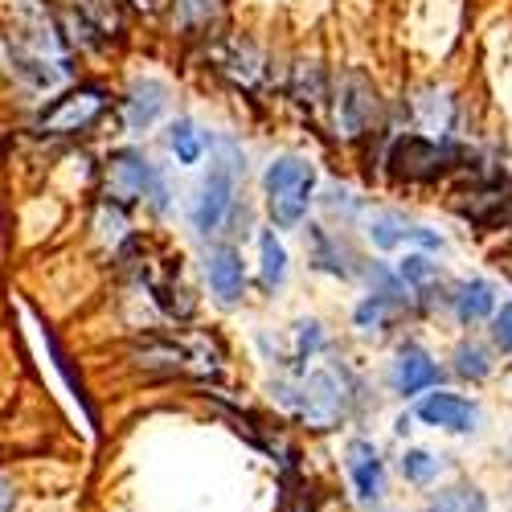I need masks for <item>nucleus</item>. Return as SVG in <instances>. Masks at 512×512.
<instances>
[{
  "label": "nucleus",
  "mask_w": 512,
  "mask_h": 512,
  "mask_svg": "<svg viewBox=\"0 0 512 512\" xmlns=\"http://www.w3.org/2000/svg\"><path fill=\"white\" fill-rule=\"evenodd\" d=\"M271 398L300 426H308L316 435H328L349 418L353 402L361 398V386L349 369H316V373H304L300 381L271 386Z\"/></svg>",
  "instance_id": "f257e3e1"
},
{
  "label": "nucleus",
  "mask_w": 512,
  "mask_h": 512,
  "mask_svg": "<svg viewBox=\"0 0 512 512\" xmlns=\"http://www.w3.org/2000/svg\"><path fill=\"white\" fill-rule=\"evenodd\" d=\"M213 160H209V173L201 177L197 193H193V205H189V222L197 234H218L234 209V193H238V181L246 177V156L238 152L234 140H213Z\"/></svg>",
  "instance_id": "f03ea898"
},
{
  "label": "nucleus",
  "mask_w": 512,
  "mask_h": 512,
  "mask_svg": "<svg viewBox=\"0 0 512 512\" xmlns=\"http://www.w3.org/2000/svg\"><path fill=\"white\" fill-rule=\"evenodd\" d=\"M132 365L144 369V373H156V377H177V373H189V377H213L222 369V349L213 345L205 336H144L132 345Z\"/></svg>",
  "instance_id": "7ed1b4c3"
},
{
  "label": "nucleus",
  "mask_w": 512,
  "mask_h": 512,
  "mask_svg": "<svg viewBox=\"0 0 512 512\" xmlns=\"http://www.w3.org/2000/svg\"><path fill=\"white\" fill-rule=\"evenodd\" d=\"M463 160H467V152L455 148L451 140L418 136V132L398 136V140L390 144V156H386L390 177H394L398 185H435V181H443L447 173H455V168H467Z\"/></svg>",
  "instance_id": "20e7f679"
},
{
  "label": "nucleus",
  "mask_w": 512,
  "mask_h": 512,
  "mask_svg": "<svg viewBox=\"0 0 512 512\" xmlns=\"http://www.w3.org/2000/svg\"><path fill=\"white\" fill-rule=\"evenodd\" d=\"M103 177H107V201H115V205H132V201H144V197L152 201V209L168 205V185L160 177V168L136 148L111 152Z\"/></svg>",
  "instance_id": "39448f33"
},
{
  "label": "nucleus",
  "mask_w": 512,
  "mask_h": 512,
  "mask_svg": "<svg viewBox=\"0 0 512 512\" xmlns=\"http://www.w3.org/2000/svg\"><path fill=\"white\" fill-rule=\"evenodd\" d=\"M381 95L365 70H345L336 82V132L345 140H365L381 127Z\"/></svg>",
  "instance_id": "423d86ee"
},
{
  "label": "nucleus",
  "mask_w": 512,
  "mask_h": 512,
  "mask_svg": "<svg viewBox=\"0 0 512 512\" xmlns=\"http://www.w3.org/2000/svg\"><path fill=\"white\" fill-rule=\"evenodd\" d=\"M107 111V91L103 87H74L62 99H54L37 115V127L50 136H78Z\"/></svg>",
  "instance_id": "0eeeda50"
},
{
  "label": "nucleus",
  "mask_w": 512,
  "mask_h": 512,
  "mask_svg": "<svg viewBox=\"0 0 512 512\" xmlns=\"http://www.w3.org/2000/svg\"><path fill=\"white\" fill-rule=\"evenodd\" d=\"M414 418L435 426V431H447V435H476L480 431V406L463 394H451V390H426L414 406Z\"/></svg>",
  "instance_id": "6e6552de"
},
{
  "label": "nucleus",
  "mask_w": 512,
  "mask_h": 512,
  "mask_svg": "<svg viewBox=\"0 0 512 512\" xmlns=\"http://www.w3.org/2000/svg\"><path fill=\"white\" fill-rule=\"evenodd\" d=\"M439 381H443L439 361L426 353L418 340H406V345H398L394 365H390V386H394V394H402V398H422L426 390H439Z\"/></svg>",
  "instance_id": "1a4fd4ad"
},
{
  "label": "nucleus",
  "mask_w": 512,
  "mask_h": 512,
  "mask_svg": "<svg viewBox=\"0 0 512 512\" xmlns=\"http://www.w3.org/2000/svg\"><path fill=\"white\" fill-rule=\"evenodd\" d=\"M455 213L472 226H496L512 213V185L504 177H484L472 189L455 193Z\"/></svg>",
  "instance_id": "9d476101"
},
{
  "label": "nucleus",
  "mask_w": 512,
  "mask_h": 512,
  "mask_svg": "<svg viewBox=\"0 0 512 512\" xmlns=\"http://www.w3.org/2000/svg\"><path fill=\"white\" fill-rule=\"evenodd\" d=\"M410 119L418 132H431L439 140H447L459 123V99L451 87H439V82H426V87L410 91Z\"/></svg>",
  "instance_id": "9b49d317"
},
{
  "label": "nucleus",
  "mask_w": 512,
  "mask_h": 512,
  "mask_svg": "<svg viewBox=\"0 0 512 512\" xmlns=\"http://www.w3.org/2000/svg\"><path fill=\"white\" fill-rule=\"evenodd\" d=\"M345 472H349L361 504H381V496H386V459H381L377 443L353 439L345 447Z\"/></svg>",
  "instance_id": "f8f14e48"
},
{
  "label": "nucleus",
  "mask_w": 512,
  "mask_h": 512,
  "mask_svg": "<svg viewBox=\"0 0 512 512\" xmlns=\"http://www.w3.org/2000/svg\"><path fill=\"white\" fill-rule=\"evenodd\" d=\"M205 279H209V291L213 300L222 308H234L246 291V267H242V254L234 246H213L205 254Z\"/></svg>",
  "instance_id": "ddd939ff"
},
{
  "label": "nucleus",
  "mask_w": 512,
  "mask_h": 512,
  "mask_svg": "<svg viewBox=\"0 0 512 512\" xmlns=\"http://www.w3.org/2000/svg\"><path fill=\"white\" fill-rule=\"evenodd\" d=\"M308 246H312V267L324 271V275H336V279H357L361 275V259H357V250L324 230V226H308Z\"/></svg>",
  "instance_id": "4468645a"
},
{
  "label": "nucleus",
  "mask_w": 512,
  "mask_h": 512,
  "mask_svg": "<svg viewBox=\"0 0 512 512\" xmlns=\"http://www.w3.org/2000/svg\"><path fill=\"white\" fill-rule=\"evenodd\" d=\"M164 111H168V87L160 78H136L132 91L123 95V127L127 132H148Z\"/></svg>",
  "instance_id": "2eb2a0df"
},
{
  "label": "nucleus",
  "mask_w": 512,
  "mask_h": 512,
  "mask_svg": "<svg viewBox=\"0 0 512 512\" xmlns=\"http://www.w3.org/2000/svg\"><path fill=\"white\" fill-rule=\"evenodd\" d=\"M369 238H373V246H381V250H398V246H406V242L443 250V238H439L435 230L406 222L402 213H394V209H377V213H373V218H369Z\"/></svg>",
  "instance_id": "dca6fc26"
},
{
  "label": "nucleus",
  "mask_w": 512,
  "mask_h": 512,
  "mask_svg": "<svg viewBox=\"0 0 512 512\" xmlns=\"http://www.w3.org/2000/svg\"><path fill=\"white\" fill-rule=\"evenodd\" d=\"M447 304L455 308L459 324L472 328V324L492 320V312H496V291H492L488 279H467V283H459V287L447 295Z\"/></svg>",
  "instance_id": "f3484780"
},
{
  "label": "nucleus",
  "mask_w": 512,
  "mask_h": 512,
  "mask_svg": "<svg viewBox=\"0 0 512 512\" xmlns=\"http://www.w3.org/2000/svg\"><path fill=\"white\" fill-rule=\"evenodd\" d=\"M316 181V168H312V160H304V156H275L271 164H267V173H263V193L267 197H275V193H287V189H300V185H312Z\"/></svg>",
  "instance_id": "a211bd4d"
},
{
  "label": "nucleus",
  "mask_w": 512,
  "mask_h": 512,
  "mask_svg": "<svg viewBox=\"0 0 512 512\" xmlns=\"http://www.w3.org/2000/svg\"><path fill=\"white\" fill-rule=\"evenodd\" d=\"M398 275L422 304H435V295H443V271H439V263L426 259V254H406L398 263Z\"/></svg>",
  "instance_id": "6ab92c4d"
},
{
  "label": "nucleus",
  "mask_w": 512,
  "mask_h": 512,
  "mask_svg": "<svg viewBox=\"0 0 512 512\" xmlns=\"http://www.w3.org/2000/svg\"><path fill=\"white\" fill-rule=\"evenodd\" d=\"M312 193H316V181H312V185H300V189H287V193H275V197H267L271 222H275L279 230H295V226H300V222L308 218V205L316 201Z\"/></svg>",
  "instance_id": "aec40b11"
},
{
  "label": "nucleus",
  "mask_w": 512,
  "mask_h": 512,
  "mask_svg": "<svg viewBox=\"0 0 512 512\" xmlns=\"http://www.w3.org/2000/svg\"><path fill=\"white\" fill-rule=\"evenodd\" d=\"M398 472L406 484L414 488H431L439 476H443V455L426 451V447H406V455L398 459Z\"/></svg>",
  "instance_id": "412c9836"
},
{
  "label": "nucleus",
  "mask_w": 512,
  "mask_h": 512,
  "mask_svg": "<svg viewBox=\"0 0 512 512\" xmlns=\"http://www.w3.org/2000/svg\"><path fill=\"white\" fill-rule=\"evenodd\" d=\"M218 62H222L226 74H234V78L242 82V87H254V82L263 78V54L254 50L250 41H230L226 54H222Z\"/></svg>",
  "instance_id": "4be33fe9"
},
{
  "label": "nucleus",
  "mask_w": 512,
  "mask_h": 512,
  "mask_svg": "<svg viewBox=\"0 0 512 512\" xmlns=\"http://www.w3.org/2000/svg\"><path fill=\"white\" fill-rule=\"evenodd\" d=\"M259 267H263V287L267 291H275V287H283V279H287V250H283V242L275 238V230H263L259 234Z\"/></svg>",
  "instance_id": "5701e85b"
},
{
  "label": "nucleus",
  "mask_w": 512,
  "mask_h": 512,
  "mask_svg": "<svg viewBox=\"0 0 512 512\" xmlns=\"http://www.w3.org/2000/svg\"><path fill=\"white\" fill-rule=\"evenodd\" d=\"M455 373L463 381H484L492 373V353L480 345V340H459L455 345Z\"/></svg>",
  "instance_id": "b1692460"
},
{
  "label": "nucleus",
  "mask_w": 512,
  "mask_h": 512,
  "mask_svg": "<svg viewBox=\"0 0 512 512\" xmlns=\"http://www.w3.org/2000/svg\"><path fill=\"white\" fill-rule=\"evenodd\" d=\"M291 95L300 99V103H308V107L324 103V99H328V78H324V66H316V62H300V66H295Z\"/></svg>",
  "instance_id": "393cba45"
},
{
  "label": "nucleus",
  "mask_w": 512,
  "mask_h": 512,
  "mask_svg": "<svg viewBox=\"0 0 512 512\" xmlns=\"http://www.w3.org/2000/svg\"><path fill=\"white\" fill-rule=\"evenodd\" d=\"M398 316H402V312H398L390 300H381V295H365V300L357 304V312H353V324H357L361 332H386Z\"/></svg>",
  "instance_id": "a878e982"
},
{
  "label": "nucleus",
  "mask_w": 512,
  "mask_h": 512,
  "mask_svg": "<svg viewBox=\"0 0 512 512\" xmlns=\"http://www.w3.org/2000/svg\"><path fill=\"white\" fill-rule=\"evenodd\" d=\"M168 148L177 152L181 164H197L201 152H205V136L197 132V123H193V119H177L173 127H168Z\"/></svg>",
  "instance_id": "bb28decb"
},
{
  "label": "nucleus",
  "mask_w": 512,
  "mask_h": 512,
  "mask_svg": "<svg viewBox=\"0 0 512 512\" xmlns=\"http://www.w3.org/2000/svg\"><path fill=\"white\" fill-rule=\"evenodd\" d=\"M218 17V0H173V21L185 33H201Z\"/></svg>",
  "instance_id": "cd10ccee"
},
{
  "label": "nucleus",
  "mask_w": 512,
  "mask_h": 512,
  "mask_svg": "<svg viewBox=\"0 0 512 512\" xmlns=\"http://www.w3.org/2000/svg\"><path fill=\"white\" fill-rule=\"evenodd\" d=\"M480 496H484V492H480L476 484H451V488H439V492L431 496L426 512H472Z\"/></svg>",
  "instance_id": "c85d7f7f"
},
{
  "label": "nucleus",
  "mask_w": 512,
  "mask_h": 512,
  "mask_svg": "<svg viewBox=\"0 0 512 512\" xmlns=\"http://www.w3.org/2000/svg\"><path fill=\"white\" fill-rule=\"evenodd\" d=\"M78 13H87L107 37H119V29H123V5L119 0H78Z\"/></svg>",
  "instance_id": "c756f323"
},
{
  "label": "nucleus",
  "mask_w": 512,
  "mask_h": 512,
  "mask_svg": "<svg viewBox=\"0 0 512 512\" xmlns=\"http://www.w3.org/2000/svg\"><path fill=\"white\" fill-rule=\"evenodd\" d=\"M324 345V328L320 320H300L295 324V361H312Z\"/></svg>",
  "instance_id": "7c9ffc66"
},
{
  "label": "nucleus",
  "mask_w": 512,
  "mask_h": 512,
  "mask_svg": "<svg viewBox=\"0 0 512 512\" xmlns=\"http://www.w3.org/2000/svg\"><path fill=\"white\" fill-rule=\"evenodd\" d=\"M324 205L349 222L353 213L361 209V197H353V189H345V185H328V189H324Z\"/></svg>",
  "instance_id": "2f4dec72"
},
{
  "label": "nucleus",
  "mask_w": 512,
  "mask_h": 512,
  "mask_svg": "<svg viewBox=\"0 0 512 512\" xmlns=\"http://www.w3.org/2000/svg\"><path fill=\"white\" fill-rule=\"evenodd\" d=\"M123 230H127L123 205H115V201H103V209H99V234H103L107 242H119V238H123Z\"/></svg>",
  "instance_id": "473e14b6"
},
{
  "label": "nucleus",
  "mask_w": 512,
  "mask_h": 512,
  "mask_svg": "<svg viewBox=\"0 0 512 512\" xmlns=\"http://www.w3.org/2000/svg\"><path fill=\"white\" fill-rule=\"evenodd\" d=\"M492 340H496V349L512 357V300L504 308L492 312Z\"/></svg>",
  "instance_id": "72a5a7b5"
},
{
  "label": "nucleus",
  "mask_w": 512,
  "mask_h": 512,
  "mask_svg": "<svg viewBox=\"0 0 512 512\" xmlns=\"http://www.w3.org/2000/svg\"><path fill=\"white\" fill-rule=\"evenodd\" d=\"M17 508V484L9 476H0V512H13Z\"/></svg>",
  "instance_id": "f704fd0d"
},
{
  "label": "nucleus",
  "mask_w": 512,
  "mask_h": 512,
  "mask_svg": "<svg viewBox=\"0 0 512 512\" xmlns=\"http://www.w3.org/2000/svg\"><path fill=\"white\" fill-rule=\"evenodd\" d=\"M136 9H156V0H132Z\"/></svg>",
  "instance_id": "c9c22d12"
}]
</instances>
